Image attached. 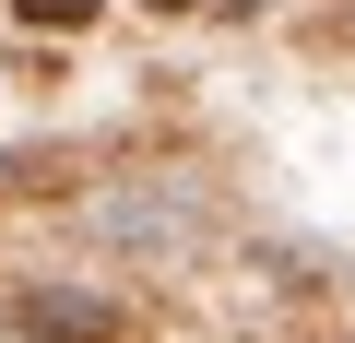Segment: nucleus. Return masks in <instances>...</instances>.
<instances>
[{"label":"nucleus","mask_w":355,"mask_h":343,"mask_svg":"<svg viewBox=\"0 0 355 343\" xmlns=\"http://www.w3.org/2000/svg\"><path fill=\"white\" fill-rule=\"evenodd\" d=\"M71 237L130 261V272H190L214 237H225V202L190 178V166H130V178H95L71 202Z\"/></svg>","instance_id":"obj_1"},{"label":"nucleus","mask_w":355,"mask_h":343,"mask_svg":"<svg viewBox=\"0 0 355 343\" xmlns=\"http://www.w3.org/2000/svg\"><path fill=\"white\" fill-rule=\"evenodd\" d=\"M0 331L12 343H142V319L95 284H24V296H0Z\"/></svg>","instance_id":"obj_2"},{"label":"nucleus","mask_w":355,"mask_h":343,"mask_svg":"<svg viewBox=\"0 0 355 343\" xmlns=\"http://www.w3.org/2000/svg\"><path fill=\"white\" fill-rule=\"evenodd\" d=\"M12 12H24V24H60V36H71V24H95V0H12Z\"/></svg>","instance_id":"obj_3"},{"label":"nucleus","mask_w":355,"mask_h":343,"mask_svg":"<svg viewBox=\"0 0 355 343\" xmlns=\"http://www.w3.org/2000/svg\"><path fill=\"white\" fill-rule=\"evenodd\" d=\"M214 12H272V0H214Z\"/></svg>","instance_id":"obj_4"},{"label":"nucleus","mask_w":355,"mask_h":343,"mask_svg":"<svg viewBox=\"0 0 355 343\" xmlns=\"http://www.w3.org/2000/svg\"><path fill=\"white\" fill-rule=\"evenodd\" d=\"M142 12H190V0H142Z\"/></svg>","instance_id":"obj_5"},{"label":"nucleus","mask_w":355,"mask_h":343,"mask_svg":"<svg viewBox=\"0 0 355 343\" xmlns=\"http://www.w3.org/2000/svg\"><path fill=\"white\" fill-rule=\"evenodd\" d=\"M343 48H355V0H343Z\"/></svg>","instance_id":"obj_6"}]
</instances>
